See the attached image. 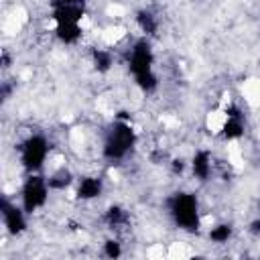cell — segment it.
<instances>
[{"mask_svg": "<svg viewBox=\"0 0 260 260\" xmlns=\"http://www.w3.org/2000/svg\"><path fill=\"white\" fill-rule=\"evenodd\" d=\"M152 49H150V43L146 39H140L134 43V47L130 49V57H128V67L138 83L140 89L144 91H152L156 89L158 85V79L152 71Z\"/></svg>", "mask_w": 260, "mask_h": 260, "instance_id": "cell-1", "label": "cell"}, {"mask_svg": "<svg viewBox=\"0 0 260 260\" xmlns=\"http://www.w3.org/2000/svg\"><path fill=\"white\" fill-rule=\"evenodd\" d=\"M49 187L51 189H65L69 183H71V173L69 171H65V169H59L55 175H51L49 179Z\"/></svg>", "mask_w": 260, "mask_h": 260, "instance_id": "cell-14", "label": "cell"}, {"mask_svg": "<svg viewBox=\"0 0 260 260\" xmlns=\"http://www.w3.org/2000/svg\"><path fill=\"white\" fill-rule=\"evenodd\" d=\"M49 189L51 187H49L47 179H43L41 175H30L22 185V195H20L22 197V209L26 213H32L39 207H43L47 201Z\"/></svg>", "mask_w": 260, "mask_h": 260, "instance_id": "cell-5", "label": "cell"}, {"mask_svg": "<svg viewBox=\"0 0 260 260\" xmlns=\"http://www.w3.org/2000/svg\"><path fill=\"white\" fill-rule=\"evenodd\" d=\"M104 252H106V256H110V258H118V256L122 254V248H120V244H118L116 240H108V242L104 244Z\"/></svg>", "mask_w": 260, "mask_h": 260, "instance_id": "cell-16", "label": "cell"}, {"mask_svg": "<svg viewBox=\"0 0 260 260\" xmlns=\"http://www.w3.org/2000/svg\"><path fill=\"white\" fill-rule=\"evenodd\" d=\"M171 215L175 223L185 232L199 230V205L191 193H175L171 199Z\"/></svg>", "mask_w": 260, "mask_h": 260, "instance_id": "cell-3", "label": "cell"}, {"mask_svg": "<svg viewBox=\"0 0 260 260\" xmlns=\"http://www.w3.org/2000/svg\"><path fill=\"white\" fill-rule=\"evenodd\" d=\"M51 4H53V8L55 6H83L85 0H53Z\"/></svg>", "mask_w": 260, "mask_h": 260, "instance_id": "cell-17", "label": "cell"}, {"mask_svg": "<svg viewBox=\"0 0 260 260\" xmlns=\"http://www.w3.org/2000/svg\"><path fill=\"white\" fill-rule=\"evenodd\" d=\"M134 142H136V136L132 126L128 122H114V126L110 128L104 140V156L108 160H120L130 152Z\"/></svg>", "mask_w": 260, "mask_h": 260, "instance_id": "cell-2", "label": "cell"}, {"mask_svg": "<svg viewBox=\"0 0 260 260\" xmlns=\"http://www.w3.org/2000/svg\"><path fill=\"white\" fill-rule=\"evenodd\" d=\"M191 171L199 181H205L211 173V156L207 150H199L191 160Z\"/></svg>", "mask_w": 260, "mask_h": 260, "instance_id": "cell-9", "label": "cell"}, {"mask_svg": "<svg viewBox=\"0 0 260 260\" xmlns=\"http://www.w3.org/2000/svg\"><path fill=\"white\" fill-rule=\"evenodd\" d=\"M106 221H108L110 228H120V225L128 223V213H126L122 207L112 205V207L106 211Z\"/></svg>", "mask_w": 260, "mask_h": 260, "instance_id": "cell-12", "label": "cell"}, {"mask_svg": "<svg viewBox=\"0 0 260 260\" xmlns=\"http://www.w3.org/2000/svg\"><path fill=\"white\" fill-rule=\"evenodd\" d=\"M136 22L142 28V32H146V35H154L156 28H158V20L150 10H138L136 12Z\"/></svg>", "mask_w": 260, "mask_h": 260, "instance_id": "cell-11", "label": "cell"}, {"mask_svg": "<svg viewBox=\"0 0 260 260\" xmlns=\"http://www.w3.org/2000/svg\"><path fill=\"white\" fill-rule=\"evenodd\" d=\"M2 219H4V228L8 230V234L12 236H18L24 232L26 228V219H24V209L22 207H16L8 197H2Z\"/></svg>", "mask_w": 260, "mask_h": 260, "instance_id": "cell-6", "label": "cell"}, {"mask_svg": "<svg viewBox=\"0 0 260 260\" xmlns=\"http://www.w3.org/2000/svg\"><path fill=\"white\" fill-rule=\"evenodd\" d=\"M55 24H57V26H55V35H57V39H59L61 43L73 45V43L79 41V37H81V26H79V22H55Z\"/></svg>", "mask_w": 260, "mask_h": 260, "instance_id": "cell-8", "label": "cell"}, {"mask_svg": "<svg viewBox=\"0 0 260 260\" xmlns=\"http://www.w3.org/2000/svg\"><path fill=\"white\" fill-rule=\"evenodd\" d=\"M47 154H49V142L41 134H32L20 144V162L30 173H37L43 167Z\"/></svg>", "mask_w": 260, "mask_h": 260, "instance_id": "cell-4", "label": "cell"}, {"mask_svg": "<svg viewBox=\"0 0 260 260\" xmlns=\"http://www.w3.org/2000/svg\"><path fill=\"white\" fill-rule=\"evenodd\" d=\"M102 193V179L98 177H83L77 187V197L79 199H95Z\"/></svg>", "mask_w": 260, "mask_h": 260, "instance_id": "cell-10", "label": "cell"}, {"mask_svg": "<svg viewBox=\"0 0 260 260\" xmlns=\"http://www.w3.org/2000/svg\"><path fill=\"white\" fill-rule=\"evenodd\" d=\"M221 134L228 138V140H234V138H240L244 134V122H242V114L236 106H230L225 110V122L221 126Z\"/></svg>", "mask_w": 260, "mask_h": 260, "instance_id": "cell-7", "label": "cell"}, {"mask_svg": "<svg viewBox=\"0 0 260 260\" xmlns=\"http://www.w3.org/2000/svg\"><path fill=\"white\" fill-rule=\"evenodd\" d=\"M230 236H232V228H230V225H225V223H221V225H215V228L209 232V238H211V242H217V244H223V242H228V240H230Z\"/></svg>", "mask_w": 260, "mask_h": 260, "instance_id": "cell-15", "label": "cell"}, {"mask_svg": "<svg viewBox=\"0 0 260 260\" xmlns=\"http://www.w3.org/2000/svg\"><path fill=\"white\" fill-rule=\"evenodd\" d=\"M112 63H114V59H112L110 51H104V49H95L93 51V65H95L98 71H102V73L110 71Z\"/></svg>", "mask_w": 260, "mask_h": 260, "instance_id": "cell-13", "label": "cell"}, {"mask_svg": "<svg viewBox=\"0 0 260 260\" xmlns=\"http://www.w3.org/2000/svg\"><path fill=\"white\" fill-rule=\"evenodd\" d=\"M252 234H260V219L252 221Z\"/></svg>", "mask_w": 260, "mask_h": 260, "instance_id": "cell-18", "label": "cell"}]
</instances>
